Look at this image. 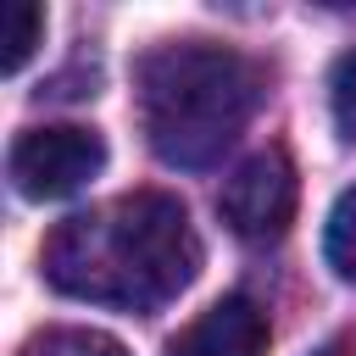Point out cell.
I'll return each mask as SVG.
<instances>
[{
	"label": "cell",
	"instance_id": "4",
	"mask_svg": "<svg viewBox=\"0 0 356 356\" xmlns=\"http://www.w3.org/2000/svg\"><path fill=\"white\" fill-rule=\"evenodd\" d=\"M295 195H300L295 161H289L278 145H267V150H256L250 161L234 167V178H228L222 195H217V211H222V222H228L239 239L267 245V239H278V234L295 222Z\"/></svg>",
	"mask_w": 356,
	"mask_h": 356
},
{
	"label": "cell",
	"instance_id": "2",
	"mask_svg": "<svg viewBox=\"0 0 356 356\" xmlns=\"http://www.w3.org/2000/svg\"><path fill=\"white\" fill-rule=\"evenodd\" d=\"M139 128L167 167H211L245 134L261 100V72L206 39L156 44L134 72Z\"/></svg>",
	"mask_w": 356,
	"mask_h": 356
},
{
	"label": "cell",
	"instance_id": "8",
	"mask_svg": "<svg viewBox=\"0 0 356 356\" xmlns=\"http://www.w3.org/2000/svg\"><path fill=\"white\" fill-rule=\"evenodd\" d=\"M323 256L339 278H356V189H345L328 211V228H323Z\"/></svg>",
	"mask_w": 356,
	"mask_h": 356
},
{
	"label": "cell",
	"instance_id": "5",
	"mask_svg": "<svg viewBox=\"0 0 356 356\" xmlns=\"http://www.w3.org/2000/svg\"><path fill=\"white\" fill-rule=\"evenodd\" d=\"M167 356H267V312L250 295H222L167 345Z\"/></svg>",
	"mask_w": 356,
	"mask_h": 356
},
{
	"label": "cell",
	"instance_id": "1",
	"mask_svg": "<svg viewBox=\"0 0 356 356\" xmlns=\"http://www.w3.org/2000/svg\"><path fill=\"white\" fill-rule=\"evenodd\" d=\"M200 273V234L178 195L134 189L106 206L72 211L44 239V278L89 306L156 312Z\"/></svg>",
	"mask_w": 356,
	"mask_h": 356
},
{
	"label": "cell",
	"instance_id": "6",
	"mask_svg": "<svg viewBox=\"0 0 356 356\" xmlns=\"http://www.w3.org/2000/svg\"><path fill=\"white\" fill-rule=\"evenodd\" d=\"M0 67L6 72H22L28 67V56L44 44V11L33 6V0H11L6 11H0Z\"/></svg>",
	"mask_w": 356,
	"mask_h": 356
},
{
	"label": "cell",
	"instance_id": "9",
	"mask_svg": "<svg viewBox=\"0 0 356 356\" xmlns=\"http://www.w3.org/2000/svg\"><path fill=\"white\" fill-rule=\"evenodd\" d=\"M328 111H334V128L339 139L356 145V50H345L328 72Z\"/></svg>",
	"mask_w": 356,
	"mask_h": 356
},
{
	"label": "cell",
	"instance_id": "3",
	"mask_svg": "<svg viewBox=\"0 0 356 356\" xmlns=\"http://www.w3.org/2000/svg\"><path fill=\"white\" fill-rule=\"evenodd\" d=\"M6 167H11L17 195H28V200H67V195H78L89 178H100V167H106V139H100L95 128H78V122L28 128V134H17Z\"/></svg>",
	"mask_w": 356,
	"mask_h": 356
},
{
	"label": "cell",
	"instance_id": "7",
	"mask_svg": "<svg viewBox=\"0 0 356 356\" xmlns=\"http://www.w3.org/2000/svg\"><path fill=\"white\" fill-rule=\"evenodd\" d=\"M22 356H128V350L100 328H44L39 339H28Z\"/></svg>",
	"mask_w": 356,
	"mask_h": 356
},
{
	"label": "cell",
	"instance_id": "10",
	"mask_svg": "<svg viewBox=\"0 0 356 356\" xmlns=\"http://www.w3.org/2000/svg\"><path fill=\"white\" fill-rule=\"evenodd\" d=\"M317 356H339V350H317Z\"/></svg>",
	"mask_w": 356,
	"mask_h": 356
}]
</instances>
